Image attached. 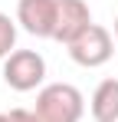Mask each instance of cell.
<instances>
[{"instance_id":"cell-3","label":"cell","mask_w":118,"mask_h":122,"mask_svg":"<svg viewBox=\"0 0 118 122\" xmlns=\"http://www.w3.org/2000/svg\"><path fill=\"white\" fill-rule=\"evenodd\" d=\"M69 50V56L76 66H85V69H98V66H105V63L112 60V53H115V36L102 26V23H92L76 43H69L66 46Z\"/></svg>"},{"instance_id":"cell-1","label":"cell","mask_w":118,"mask_h":122,"mask_svg":"<svg viewBox=\"0 0 118 122\" xmlns=\"http://www.w3.org/2000/svg\"><path fill=\"white\" fill-rule=\"evenodd\" d=\"M85 112V99L72 82H49L36 92L39 122H79Z\"/></svg>"},{"instance_id":"cell-9","label":"cell","mask_w":118,"mask_h":122,"mask_svg":"<svg viewBox=\"0 0 118 122\" xmlns=\"http://www.w3.org/2000/svg\"><path fill=\"white\" fill-rule=\"evenodd\" d=\"M0 122H10V112H0Z\"/></svg>"},{"instance_id":"cell-5","label":"cell","mask_w":118,"mask_h":122,"mask_svg":"<svg viewBox=\"0 0 118 122\" xmlns=\"http://www.w3.org/2000/svg\"><path fill=\"white\" fill-rule=\"evenodd\" d=\"M92 26V10L85 0H59V13H56V33L53 40L69 46L76 43L85 30Z\"/></svg>"},{"instance_id":"cell-6","label":"cell","mask_w":118,"mask_h":122,"mask_svg":"<svg viewBox=\"0 0 118 122\" xmlns=\"http://www.w3.org/2000/svg\"><path fill=\"white\" fill-rule=\"evenodd\" d=\"M89 112L95 122H118V79H102L92 92Z\"/></svg>"},{"instance_id":"cell-4","label":"cell","mask_w":118,"mask_h":122,"mask_svg":"<svg viewBox=\"0 0 118 122\" xmlns=\"http://www.w3.org/2000/svg\"><path fill=\"white\" fill-rule=\"evenodd\" d=\"M56 13H59V0H20L17 3V23L36 40H53Z\"/></svg>"},{"instance_id":"cell-10","label":"cell","mask_w":118,"mask_h":122,"mask_svg":"<svg viewBox=\"0 0 118 122\" xmlns=\"http://www.w3.org/2000/svg\"><path fill=\"white\" fill-rule=\"evenodd\" d=\"M115 43H118V17H115Z\"/></svg>"},{"instance_id":"cell-2","label":"cell","mask_w":118,"mask_h":122,"mask_svg":"<svg viewBox=\"0 0 118 122\" xmlns=\"http://www.w3.org/2000/svg\"><path fill=\"white\" fill-rule=\"evenodd\" d=\"M43 79H46V60L39 56L36 50H13L3 60V82L13 92L39 89Z\"/></svg>"},{"instance_id":"cell-8","label":"cell","mask_w":118,"mask_h":122,"mask_svg":"<svg viewBox=\"0 0 118 122\" xmlns=\"http://www.w3.org/2000/svg\"><path fill=\"white\" fill-rule=\"evenodd\" d=\"M10 122H39L36 109H10Z\"/></svg>"},{"instance_id":"cell-7","label":"cell","mask_w":118,"mask_h":122,"mask_svg":"<svg viewBox=\"0 0 118 122\" xmlns=\"http://www.w3.org/2000/svg\"><path fill=\"white\" fill-rule=\"evenodd\" d=\"M13 50H17V20L0 13V60H7Z\"/></svg>"}]
</instances>
